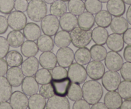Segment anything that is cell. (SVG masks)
<instances>
[{
	"instance_id": "obj_1",
	"label": "cell",
	"mask_w": 131,
	"mask_h": 109,
	"mask_svg": "<svg viewBox=\"0 0 131 109\" xmlns=\"http://www.w3.org/2000/svg\"><path fill=\"white\" fill-rule=\"evenodd\" d=\"M83 97L90 105L98 102L102 99L104 93L102 85L97 80H88L82 87Z\"/></svg>"
},
{
	"instance_id": "obj_2",
	"label": "cell",
	"mask_w": 131,
	"mask_h": 109,
	"mask_svg": "<svg viewBox=\"0 0 131 109\" xmlns=\"http://www.w3.org/2000/svg\"><path fill=\"white\" fill-rule=\"evenodd\" d=\"M28 17L34 22H40L47 15V6L43 0H31L27 8Z\"/></svg>"
},
{
	"instance_id": "obj_3",
	"label": "cell",
	"mask_w": 131,
	"mask_h": 109,
	"mask_svg": "<svg viewBox=\"0 0 131 109\" xmlns=\"http://www.w3.org/2000/svg\"><path fill=\"white\" fill-rule=\"evenodd\" d=\"M91 29H84L80 27L76 26L70 32V39L73 46L75 47H86L92 41Z\"/></svg>"
},
{
	"instance_id": "obj_4",
	"label": "cell",
	"mask_w": 131,
	"mask_h": 109,
	"mask_svg": "<svg viewBox=\"0 0 131 109\" xmlns=\"http://www.w3.org/2000/svg\"><path fill=\"white\" fill-rule=\"evenodd\" d=\"M67 71L68 77L72 83L82 84L86 80L88 77L86 68L77 62L72 63L69 67Z\"/></svg>"
},
{
	"instance_id": "obj_5",
	"label": "cell",
	"mask_w": 131,
	"mask_h": 109,
	"mask_svg": "<svg viewBox=\"0 0 131 109\" xmlns=\"http://www.w3.org/2000/svg\"><path fill=\"white\" fill-rule=\"evenodd\" d=\"M41 29L44 34L53 36L58 32L60 22L57 17L49 14L46 15L41 21Z\"/></svg>"
},
{
	"instance_id": "obj_6",
	"label": "cell",
	"mask_w": 131,
	"mask_h": 109,
	"mask_svg": "<svg viewBox=\"0 0 131 109\" xmlns=\"http://www.w3.org/2000/svg\"><path fill=\"white\" fill-rule=\"evenodd\" d=\"M121 82V76L118 71H108L105 72L102 77V84L108 91H116Z\"/></svg>"
},
{
	"instance_id": "obj_7",
	"label": "cell",
	"mask_w": 131,
	"mask_h": 109,
	"mask_svg": "<svg viewBox=\"0 0 131 109\" xmlns=\"http://www.w3.org/2000/svg\"><path fill=\"white\" fill-rule=\"evenodd\" d=\"M9 27L14 30H22L27 24V17L24 12L20 11H12L7 17Z\"/></svg>"
},
{
	"instance_id": "obj_8",
	"label": "cell",
	"mask_w": 131,
	"mask_h": 109,
	"mask_svg": "<svg viewBox=\"0 0 131 109\" xmlns=\"http://www.w3.org/2000/svg\"><path fill=\"white\" fill-rule=\"evenodd\" d=\"M56 60L59 65L69 67L74 60V53L72 49L69 47H60L56 52Z\"/></svg>"
},
{
	"instance_id": "obj_9",
	"label": "cell",
	"mask_w": 131,
	"mask_h": 109,
	"mask_svg": "<svg viewBox=\"0 0 131 109\" xmlns=\"http://www.w3.org/2000/svg\"><path fill=\"white\" fill-rule=\"evenodd\" d=\"M50 83L52 85L54 95L67 96L72 82L69 77H67L62 79H52Z\"/></svg>"
},
{
	"instance_id": "obj_10",
	"label": "cell",
	"mask_w": 131,
	"mask_h": 109,
	"mask_svg": "<svg viewBox=\"0 0 131 109\" xmlns=\"http://www.w3.org/2000/svg\"><path fill=\"white\" fill-rule=\"evenodd\" d=\"M104 60L106 67L109 70L115 71H118L124 64V60L121 55L118 52L111 50L107 53Z\"/></svg>"
},
{
	"instance_id": "obj_11",
	"label": "cell",
	"mask_w": 131,
	"mask_h": 109,
	"mask_svg": "<svg viewBox=\"0 0 131 109\" xmlns=\"http://www.w3.org/2000/svg\"><path fill=\"white\" fill-rule=\"evenodd\" d=\"M86 70L87 74L91 79L99 80L104 74L105 67L101 61L93 60L88 63Z\"/></svg>"
},
{
	"instance_id": "obj_12",
	"label": "cell",
	"mask_w": 131,
	"mask_h": 109,
	"mask_svg": "<svg viewBox=\"0 0 131 109\" xmlns=\"http://www.w3.org/2000/svg\"><path fill=\"white\" fill-rule=\"evenodd\" d=\"M10 103L13 109H26L28 106V98L20 91H14L10 97Z\"/></svg>"
},
{
	"instance_id": "obj_13",
	"label": "cell",
	"mask_w": 131,
	"mask_h": 109,
	"mask_svg": "<svg viewBox=\"0 0 131 109\" xmlns=\"http://www.w3.org/2000/svg\"><path fill=\"white\" fill-rule=\"evenodd\" d=\"M70 103L66 96H60L54 95L48 99L46 103L47 109H69Z\"/></svg>"
},
{
	"instance_id": "obj_14",
	"label": "cell",
	"mask_w": 131,
	"mask_h": 109,
	"mask_svg": "<svg viewBox=\"0 0 131 109\" xmlns=\"http://www.w3.org/2000/svg\"><path fill=\"white\" fill-rule=\"evenodd\" d=\"M6 74V79L12 87H19L24 80V75L21 69L19 67H11L10 69H8Z\"/></svg>"
},
{
	"instance_id": "obj_15",
	"label": "cell",
	"mask_w": 131,
	"mask_h": 109,
	"mask_svg": "<svg viewBox=\"0 0 131 109\" xmlns=\"http://www.w3.org/2000/svg\"><path fill=\"white\" fill-rule=\"evenodd\" d=\"M39 67V61L35 56L28 57L21 64V70L26 76H33Z\"/></svg>"
},
{
	"instance_id": "obj_16",
	"label": "cell",
	"mask_w": 131,
	"mask_h": 109,
	"mask_svg": "<svg viewBox=\"0 0 131 109\" xmlns=\"http://www.w3.org/2000/svg\"><path fill=\"white\" fill-rule=\"evenodd\" d=\"M122 98L118 92L116 91H109L106 94L104 98V103L107 108L118 109L120 108L122 103Z\"/></svg>"
},
{
	"instance_id": "obj_17",
	"label": "cell",
	"mask_w": 131,
	"mask_h": 109,
	"mask_svg": "<svg viewBox=\"0 0 131 109\" xmlns=\"http://www.w3.org/2000/svg\"><path fill=\"white\" fill-rule=\"evenodd\" d=\"M59 22L61 29L67 32H71L78 26V18L76 15L70 12H66L61 15Z\"/></svg>"
},
{
	"instance_id": "obj_18",
	"label": "cell",
	"mask_w": 131,
	"mask_h": 109,
	"mask_svg": "<svg viewBox=\"0 0 131 109\" xmlns=\"http://www.w3.org/2000/svg\"><path fill=\"white\" fill-rule=\"evenodd\" d=\"M106 44L107 47L111 51L120 52L122 51L124 47L123 36L121 34H118V33H111L108 35L106 41Z\"/></svg>"
},
{
	"instance_id": "obj_19",
	"label": "cell",
	"mask_w": 131,
	"mask_h": 109,
	"mask_svg": "<svg viewBox=\"0 0 131 109\" xmlns=\"http://www.w3.org/2000/svg\"><path fill=\"white\" fill-rule=\"evenodd\" d=\"M106 7L111 15L115 17L122 16L126 10L125 3L123 0H109Z\"/></svg>"
},
{
	"instance_id": "obj_20",
	"label": "cell",
	"mask_w": 131,
	"mask_h": 109,
	"mask_svg": "<svg viewBox=\"0 0 131 109\" xmlns=\"http://www.w3.org/2000/svg\"><path fill=\"white\" fill-rule=\"evenodd\" d=\"M39 64L43 68L48 70L53 69L57 64L56 55L53 52L45 51L43 52L39 56Z\"/></svg>"
},
{
	"instance_id": "obj_21",
	"label": "cell",
	"mask_w": 131,
	"mask_h": 109,
	"mask_svg": "<svg viewBox=\"0 0 131 109\" xmlns=\"http://www.w3.org/2000/svg\"><path fill=\"white\" fill-rule=\"evenodd\" d=\"M22 91L26 96H31L37 93L39 90L38 83L33 76H26L22 82Z\"/></svg>"
},
{
	"instance_id": "obj_22",
	"label": "cell",
	"mask_w": 131,
	"mask_h": 109,
	"mask_svg": "<svg viewBox=\"0 0 131 109\" xmlns=\"http://www.w3.org/2000/svg\"><path fill=\"white\" fill-rule=\"evenodd\" d=\"M24 37L28 41H37L42 34V30L39 26L35 23H27L23 29Z\"/></svg>"
},
{
	"instance_id": "obj_23",
	"label": "cell",
	"mask_w": 131,
	"mask_h": 109,
	"mask_svg": "<svg viewBox=\"0 0 131 109\" xmlns=\"http://www.w3.org/2000/svg\"><path fill=\"white\" fill-rule=\"evenodd\" d=\"M110 26L113 33L123 34L129 28V23L124 17H115L111 20Z\"/></svg>"
},
{
	"instance_id": "obj_24",
	"label": "cell",
	"mask_w": 131,
	"mask_h": 109,
	"mask_svg": "<svg viewBox=\"0 0 131 109\" xmlns=\"http://www.w3.org/2000/svg\"><path fill=\"white\" fill-rule=\"evenodd\" d=\"M78 25L84 29H91L95 25V17L88 12H83L78 18Z\"/></svg>"
},
{
	"instance_id": "obj_25",
	"label": "cell",
	"mask_w": 131,
	"mask_h": 109,
	"mask_svg": "<svg viewBox=\"0 0 131 109\" xmlns=\"http://www.w3.org/2000/svg\"><path fill=\"white\" fill-rule=\"evenodd\" d=\"M12 93V87L4 76H0V103L7 101Z\"/></svg>"
},
{
	"instance_id": "obj_26",
	"label": "cell",
	"mask_w": 131,
	"mask_h": 109,
	"mask_svg": "<svg viewBox=\"0 0 131 109\" xmlns=\"http://www.w3.org/2000/svg\"><path fill=\"white\" fill-rule=\"evenodd\" d=\"M108 35L107 29L101 26L95 27L92 32V38L96 44L104 45Z\"/></svg>"
},
{
	"instance_id": "obj_27",
	"label": "cell",
	"mask_w": 131,
	"mask_h": 109,
	"mask_svg": "<svg viewBox=\"0 0 131 109\" xmlns=\"http://www.w3.org/2000/svg\"><path fill=\"white\" fill-rule=\"evenodd\" d=\"M10 46L12 47H19L24 42V35L20 31L12 30L9 32L6 37Z\"/></svg>"
},
{
	"instance_id": "obj_28",
	"label": "cell",
	"mask_w": 131,
	"mask_h": 109,
	"mask_svg": "<svg viewBox=\"0 0 131 109\" xmlns=\"http://www.w3.org/2000/svg\"><path fill=\"white\" fill-rule=\"evenodd\" d=\"M53 41L54 44L60 48L68 47L71 43L70 35L69 32H67V31H59L54 35Z\"/></svg>"
},
{
	"instance_id": "obj_29",
	"label": "cell",
	"mask_w": 131,
	"mask_h": 109,
	"mask_svg": "<svg viewBox=\"0 0 131 109\" xmlns=\"http://www.w3.org/2000/svg\"><path fill=\"white\" fill-rule=\"evenodd\" d=\"M37 44L38 49L42 52L52 51L54 47V41L51 36L47 35H42L37 39Z\"/></svg>"
},
{
	"instance_id": "obj_30",
	"label": "cell",
	"mask_w": 131,
	"mask_h": 109,
	"mask_svg": "<svg viewBox=\"0 0 131 109\" xmlns=\"http://www.w3.org/2000/svg\"><path fill=\"white\" fill-rule=\"evenodd\" d=\"M112 19V15L107 10H101L96 14L95 22L99 26L106 28L110 26Z\"/></svg>"
},
{
	"instance_id": "obj_31",
	"label": "cell",
	"mask_w": 131,
	"mask_h": 109,
	"mask_svg": "<svg viewBox=\"0 0 131 109\" xmlns=\"http://www.w3.org/2000/svg\"><path fill=\"white\" fill-rule=\"evenodd\" d=\"M91 54L88 47H79L74 53V59L78 64L86 65L91 61Z\"/></svg>"
},
{
	"instance_id": "obj_32",
	"label": "cell",
	"mask_w": 131,
	"mask_h": 109,
	"mask_svg": "<svg viewBox=\"0 0 131 109\" xmlns=\"http://www.w3.org/2000/svg\"><path fill=\"white\" fill-rule=\"evenodd\" d=\"M46 98L40 94L31 95L28 99V108L29 109H44L46 106Z\"/></svg>"
},
{
	"instance_id": "obj_33",
	"label": "cell",
	"mask_w": 131,
	"mask_h": 109,
	"mask_svg": "<svg viewBox=\"0 0 131 109\" xmlns=\"http://www.w3.org/2000/svg\"><path fill=\"white\" fill-rule=\"evenodd\" d=\"M38 47L35 41H26L23 42L20 47V51L25 57L35 56L38 53Z\"/></svg>"
},
{
	"instance_id": "obj_34",
	"label": "cell",
	"mask_w": 131,
	"mask_h": 109,
	"mask_svg": "<svg viewBox=\"0 0 131 109\" xmlns=\"http://www.w3.org/2000/svg\"><path fill=\"white\" fill-rule=\"evenodd\" d=\"M6 60L8 65L11 67H19L23 62L21 54L16 50H12L8 52L6 55Z\"/></svg>"
},
{
	"instance_id": "obj_35",
	"label": "cell",
	"mask_w": 131,
	"mask_h": 109,
	"mask_svg": "<svg viewBox=\"0 0 131 109\" xmlns=\"http://www.w3.org/2000/svg\"><path fill=\"white\" fill-rule=\"evenodd\" d=\"M90 51L91 57L93 60L101 62L104 60L107 53V49L104 46H103V45H93L91 47Z\"/></svg>"
},
{
	"instance_id": "obj_36",
	"label": "cell",
	"mask_w": 131,
	"mask_h": 109,
	"mask_svg": "<svg viewBox=\"0 0 131 109\" xmlns=\"http://www.w3.org/2000/svg\"><path fill=\"white\" fill-rule=\"evenodd\" d=\"M50 13L57 17H61L67 11V6L65 1L62 0H56L51 4L50 6Z\"/></svg>"
},
{
	"instance_id": "obj_37",
	"label": "cell",
	"mask_w": 131,
	"mask_h": 109,
	"mask_svg": "<svg viewBox=\"0 0 131 109\" xmlns=\"http://www.w3.org/2000/svg\"><path fill=\"white\" fill-rule=\"evenodd\" d=\"M67 9L74 15H79L85 10L84 3L83 0H69Z\"/></svg>"
},
{
	"instance_id": "obj_38",
	"label": "cell",
	"mask_w": 131,
	"mask_h": 109,
	"mask_svg": "<svg viewBox=\"0 0 131 109\" xmlns=\"http://www.w3.org/2000/svg\"><path fill=\"white\" fill-rule=\"evenodd\" d=\"M35 78L38 84L43 85L49 83L52 80V76L49 70L45 68H42L38 69V71L36 72L35 74Z\"/></svg>"
},
{
	"instance_id": "obj_39",
	"label": "cell",
	"mask_w": 131,
	"mask_h": 109,
	"mask_svg": "<svg viewBox=\"0 0 131 109\" xmlns=\"http://www.w3.org/2000/svg\"><path fill=\"white\" fill-rule=\"evenodd\" d=\"M67 96H68V98L69 100L73 101H75L77 100L82 99L83 91H82V88L80 87L79 84L75 83H72Z\"/></svg>"
},
{
	"instance_id": "obj_40",
	"label": "cell",
	"mask_w": 131,
	"mask_h": 109,
	"mask_svg": "<svg viewBox=\"0 0 131 109\" xmlns=\"http://www.w3.org/2000/svg\"><path fill=\"white\" fill-rule=\"evenodd\" d=\"M118 92L124 100L131 97V81L124 80L120 82L118 87Z\"/></svg>"
},
{
	"instance_id": "obj_41",
	"label": "cell",
	"mask_w": 131,
	"mask_h": 109,
	"mask_svg": "<svg viewBox=\"0 0 131 109\" xmlns=\"http://www.w3.org/2000/svg\"><path fill=\"white\" fill-rule=\"evenodd\" d=\"M84 6L87 12L92 14H96L102 8V3L99 0H85Z\"/></svg>"
},
{
	"instance_id": "obj_42",
	"label": "cell",
	"mask_w": 131,
	"mask_h": 109,
	"mask_svg": "<svg viewBox=\"0 0 131 109\" xmlns=\"http://www.w3.org/2000/svg\"><path fill=\"white\" fill-rule=\"evenodd\" d=\"M52 79H62L68 77V71L66 68L62 66H55L51 69Z\"/></svg>"
},
{
	"instance_id": "obj_43",
	"label": "cell",
	"mask_w": 131,
	"mask_h": 109,
	"mask_svg": "<svg viewBox=\"0 0 131 109\" xmlns=\"http://www.w3.org/2000/svg\"><path fill=\"white\" fill-rule=\"evenodd\" d=\"M14 0H0V12L4 14H9L14 8Z\"/></svg>"
},
{
	"instance_id": "obj_44",
	"label": "cell",
	"mask_w": 131,
	"mask_h": 109,
	"mask_svg": "<svg viewBox=\"0 0 131 109\" xmlns=\"http://www.w3.org/2000/svg\"><path fill=\"white\" fill-rule=\"evenodd\" d=\"M38 92H39L40 94L42 95L46 99L50 98L54 95L52 85L50 83L42 85L41 87H40L39 90H38Z\"/></svg>"
},
{
	"instance_id": "obj_45",
	"label": "cell",
	"mask_w": 131,
	"mask_h": 109,
	"mask_svg": "<svg viewBox=\"0 0 131 109\" xmlns=\"http://www.w3.org/2000/svg\"><path fill=\"white\" fill-rule=\"evenodd\" d=\"M120 70L122 78L124 80L131 81V62L124 63Z\"/></svg>"
},
{
	"instance_id": "obj_46",
	"label": "cell",
	"mask_w": 131,
	"mask_h": 109,
	"mask_svg": "<svg viewBox=\"0 0 131 109\" xmlns=\"http://www.w3.org/2000/svg\"><path fill=\"white\" fill-rule=\"evenodd\" d=\"M10 49V45L7 39L3 36H0V58L5 57Z\"/></svg>"
},
{
	"instance_id": "obj_47",
	"label": "cell",
	"mask_w": 131,
	"mask_h": 109,
	"mask_svg": "<svg viewBox=\"0 0 131 109\" xmlns=\"http://www.w3.org/2000/svg\"><path fill=\"white\" fill-rule=\"evenodd\" d=\"M28 5V0H15L14 2V8L15 10L23 12L26 11Z\"/></svg>"
},
{
	"instance_id": "obj_48",
	"label": "cell",
	"mask_w": 131,
	"mask_h": 109,
	"mask_svg": "<svg viewBox=\"0 0 131 109\" xmlns=\"http://www.w3.org/2000/svg\"><path fill=\"white\" fill-rule=\"evenodd\" d=\"M90 104L88 103L85 100L80 99L75 101L72 106L73 109H90Z\"/></svg>"
},
{
	"instance_id": "obj_49",
	"label": "cell",
	"mask_w": 131,
	"mask_h": 109,
	"mask_svg": "<svg viewBox=\"0 0 131 109\" xmlns=\"http://www.w3.org/2000/svg\"><path fill=\"white\" fill-rule=\"evenodd\" d=\"M8 28V24L6 17L0 15V35L4 34Z\"/></svg>"
},
{
	"instance_id": "obj_50",
	"label": "cell",
	"mask_w": 131,
	"mask_h": 109,
	"mask_svg": "<svg viewBox=\"0 0 131 109\" xmlns=\"http://www.w3.org/2000/svg\"><path fill=\"white\" fill-rule=\"evenodd\" d=\"M8 64L6 60L3 58H0V76L6 74L8 71Z\"/></svg>"
},
{
	"instance_id": "obj_51",
	"label": "cell",
	"mask_w": 131,
	"mask_h": 109,
	"mask_svg": "<svg viewBox=\"0 0 131 109\" xmlns=\"http://www.w3.org/2000/svg\"><path fill=\"white\" fill-rule=\"evenodd\" d=\"M123 39L124 43L131 46V28H128L124 33H123Z\"/></svg>"
},
{
	"instance_id": "obj_52",
	"label": "cell",
	"mask_w": 131,
	"mask_h": 109,
	"mask_svg": "<svg viewBox=\"0 0 131 109\" xmlns=\"http://www.w3.org/2000/svg\"><path fill=\"white\" fill-rule=\"evenodd\" d=\"M124 59L127 62H131V46H127L125 47L124 51Z\"/></svg>"
},
{
	"instance_id": "obj_53",
	"label": "cell",
	"mask_w": 131,
	"mask_h": 109,
	"mask_svg": "<svg viewBox=\"0 0 131 109\" xmlns=\"http://www.w3.org/2000/svg\"><path fill=\"white\" fill-rule=\"evenodd\" d=\"M91 108H92V109H106L107 108V107H106V106L105 105L104 103L99 102V101H98V102L93 104V105H92V106L91 107Z\"/></svg>"
},
{
	"instance_id": "obj_54",
	"label": "cell",
	"mask_w": 131,
	"mask_h": 109,
	"mask_svg": "<svg viewBox=\"0 0 131 109\" xmlns=\"http://www.w3.org/2000/svg\"><path fill=\"white\" fill-rule=\"evenodd\" d=\"M120 108L131 109V100L128 99V100H125L124 101H122V103Z\"/></svg>"
},
{
	"instance_id": "obj_55",
	"label": "cell",
	"mask_w": 131,
	"mask_h": 109,
	"mask_svg": "<svg viewBox=\"0 0 131 109\" xmlns=\"http://www.w3.org/2000/svg\"><path fill=\"white\" fill-rule=\"evenodd\" d=\"M12 108L10 103L7 101L0 103V109H11Z\"/></svg>"
},
{
	"instance_id": "obj_56",
	"label": "cell",
	"mask_w": 131,
	"mask_h": 109,
	"mask_svg": "<svg viewBox=\"0 0 131 109\" xmlns=\"http://www.w3.org/2000/svg\"><path fill=\"white\" fill-rule=\"evenodd\" d=\"M126 19L128 23L131 25V5L129 6L127 9V11L126 13Z\"/></svg>"
},
{
	"instance_id": "obj_57",
	"label": "cell",
	"mask_w": 131,
	"mask_h": 109,
	"mask_svg": "<svg viewBox=\"0 0 131 109\" xmlns=\"http://www.w3.org/2000/svg\"><path fill=\"white\" fill-rule=\"evenodd\" d=\"M43 1H45V3H47V4H52V3L54 2L55 1H56V0H43Z\"/></svg>"
},
{
	"instance_id": "obj_58",
	"label": "cell",
	"mask_w": 131,
	"mask_h": 109,
	"mask_svg": "<svg viewBox=\"0 0 131 109\" xmlns=\"http://www.w3.org/2000/svg\"><path fill=\"white\" fill-rule=\"evenodd\" d=\"M123 1L127 5H131V0H123Z\"/></svg>"
},
{
	"instance_id": "obj_59",
	"label": "cell",
	"mask_w": 131,
	"mask_h": 109,
	"mask_svg": "<svg viewBox=\"0 0 131 109\" xmlns=\"http://www.w3.org/2000/svg\"><path fill=\"white\" fill-rule=\"evenodd\" d=\"M99 1H101V3H107L109 0H99Z\"/></svg>"
},
{
	"instance_id": "obj_60",
	"label": "cell",
	"mask_w": 131,
	"mask_h": 109,
	"mask_svg": "<svg viewBox=\"0 0 131 109\" xmlns=\"http://www.w3.org/2000/svg\"><path fill=\"white\" fill-rule=\"evenodd\" d=\"M62 1H65V2H67V1H69V0H62Z\"/></svg>"
},
{
	"instance_id": "obj_61",
	"label": "cell",
	"mask_w": 131,
	"mask_h": 109,
	"mask_svg": "<svg viewBox=\"0 0 131 109\" xmlns=\"http://www.w3.org/2000/svg\"><path fill=\"white\" fill-rule=\"evenodd\" d=\"M129 100H131V97H130V99H129Z\"/></svg>"
},
{
	"instance_id": "obj_62",
	"label": "cell",
	"mask_w": 131,
	"mask_h": 109,
	"mask_svg": "<svg viewBox=\"0 0 131 109\" xmlns=\"http://www.w3.org/2000/svg\"></svg>"
}]
</instances>
